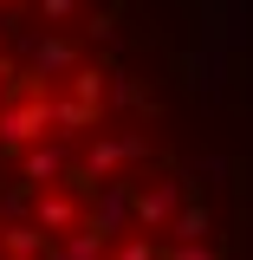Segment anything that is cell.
Segmentation results:
<instances>
[{
    "label": "cell",
    "mask_w": 253,
    "mask_h": 260,
    "mask_svg": "<svg viewBox=\"0 0 253 260\" xmlns=\"http://www.w3.org/2000/svg\"><path fill=\"white\" fill-rule=\"evenodd\" d=\"M0 260H240L201 0H0Z\"/></svg>",
    "instance_id": "obj_1"
}]
</instances>
